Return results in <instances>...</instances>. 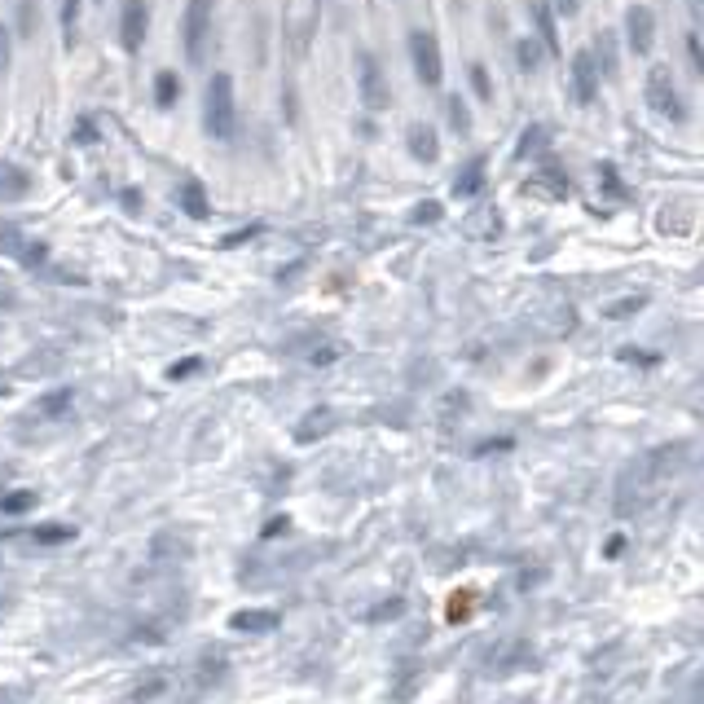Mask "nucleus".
Here are the masks:
<instances>
[{"label":"nucleus","instance_id":"6ab92c4d","mask_svg":"<svg viewBox=\"0 0 704 704\" xmlns=\"http://www.w3.org/2000/svg\"><path fill=\"white\" fill-rule=\"evenodd\" d=\"M449 124H454L458 132H467V124H471V119H467V106H462V97H449Z\"/></svg>","mask_w":704,"mask_h":704},{"label":"nucleus","instance_id":"a211bd4d","mask_svg":"<svg viewBox=\"0 0 704 704\" xmlns=\"http://www.w3.org/2000/svg\"><path fill=\"white\" fill-rule=\"evenodd\" d=\"M75 18H80V0H62V31H66V40L75 36Z\"/></svg>","mask_w":704,"mask_h":704},{"label":"nucleus","instance_id":"aec40b11","mask_svg":"<svg viewBox=\"0 0 704 704\" xmlns=\"http://www.w3.org/2000/svg\"><path fill=\"white\" fill-rule=\"evenodd\" d=\"M9 62H14V40H9V31L0 27V80H5V71H9Z\"/></svg>","mask_w":704,"mask_h":704},{"label":"nucleus","instance_id":"6e6552de","mask_svg":"<svg viewBox=\"0 0 704 704\" xmlns=\"http://www.w3.org/2000/svg\"><path fill=\"white\" fill-rule=\"evenodd\" d=\"M31 194V172L18 168V163H0V203H18V198Z\"/></svg>","mask_w":704,"mask_h":704},{"label":"nucleus","instance_id":"423d86ee","mask_svg":"<svg viewBox=\"0 0 704 704\" xmlns=\"http://www.w3.org/2000/svg\"><path fill=\"white\" fill-rule=\"evenodd\" d=\"M599 84H603V75H599V66H594V53L590 49L572 53V97H577V102H594V97H599Z\"/></svg>","mask_w":704,"mask_h":704},{"label":"nucleus","instance_id":"f03ea898","mask_svg":"<svg viewBox=\"0 0 704 704\" xmlns=\"http://www.w3.org/2000/svg\"><path fill=\"white\" fill-rule=\"evenodd\" d=\"M212 9H216V0H190V5H185V58H190V62L207 58V40H212Z\"/></svg>","mask_w":704,"mask_h":704},{"label":"nucleus","instance_id":"4be33fe9","mask_svg":"<svg viewBox=\"0 0 704 704\" xmlns=\"http://www.w3.org/2000/svg\"><path fill=\"white\" fill-rule=\"evenodd\" d=\"M414 220H418V225H432V220H440V203H418Z\"/></svg>","mask_w":704,"mask_h":704},{"label":"nucleus","instance_id":"f257e3e1","mask_svg":"<svg viewBox=\"0 0 704 704\" xmlns=\"http://www.w3.org/2000/svg\"><path fill=\"white\" fill-rule=\"evenodd\" d=\"M234 124H238V115H234V80H229L225 71H216L212 84H207V93H203V128H207V137L225 141V137H234Z\"/></svg>","mask_w":704,"mask_h":704},{"label":"nucleus","instance_id":"1a4fd4ad","mask_svg":"<svg viewBox=\"0 0 704 704\" xmlns=\"http://www.w3.org/2000/svg\"><path fill=\"white\" fill-rule=\"evenodd\" d=\"M405 141H410V154L418 163H436L440 159V146H436V132L427 124H410V132H405Z\"/></svg>","mask_w":704,"mask_h":704},{"label":"nucleus","instance_id":"4468645a","mask_svg":"<svg viewBox=\"0 0 704 704\" xmlns=\"http://www.w3.org/2000/svg\"><path fill=\"white\" fill-rule=\"evenodd\" d=\"M515 58H520V71H537V66H542V40L524 36L515 44Z\"/></svg>","mask_w":704,"mask_h":704},{"label":"nucleus","instance_id":"ddd939ff","mask_svg":"<svg viewBox=\"0 0 704 704\" xmlns=\"http://www.w3.org/2000/svg\"><path fill=\"white\" fill-rule=\"evenodd\" d=\"M181 207L190 212L194 220H207V194H203V185L198 181H185L181 185Z\"/></svg>","mask_w":704,"mask_h":704},{"label":"nucleus","instance_id":"0eeeda50","mask_svg":"<svg viewBox=\"0 0 704 704\" xmlns=\"http://www.w3.org/2000/svg\"><path fill=\"white\" fill-rule=\"evenodd\" d=\"M625 36H630V49L634 53L652 49V44H656V18H652V9L634 5L630 14H625Z\"/></svg>","mask_w":704,"mask_h":704},{"label":"nucleus","instance_id":"dca6fc26","mask_svg":"<svg viewBox=\"0 0 704 704\" xmlns=\"http://www.w3.org/2000/svg\"><path fill=\"white\" fill-rule=\"evenodd\" d=\"M176 84H181V80H176L172 71H163V75H159V88H154V97H159V106H172V102H176Z\"/></svg>","mask_w":704,"mask_h":704},{"label":"nucleus","instance_id":"7ed1b4c3","mask_svg":"<svg viewBox=\"0 0 704 704\" xmlns=\"http://www.w3.org/2000/svg\"><path fill=\"white\" fill-rule=\"evenodd\" d=\"M647 106L656 110L660 119H687V106H682L678 88H674V75L665 71V66H652V75H647Z\"/></svg>","mask_w":704,"mask_h":704},{"label":"nucleus","instance_id":"39448f33","mask_svg":"<svg viewBox=\"0 0 704 704\" xmlns=\"http://www.w3.org/2000/svg\"><path fill=\"white\" fill-rule=\"evenodd\" d=\"M146 31H150V9L146 0H124V14H119V44L128 53H137L146 44Z\"/></svg>","mask_w":704,"mask_h":704},{"label":"nucleus","instance_id":"9d476101","mask_svg":"<svg viewBox=\"0 0 704 704\" xmlns=\"http://www.w3.org/2000/svg\"><path fill=\"white\" fill-rule=\"evenodd\" d=\"M361 88H366V102H370L374 110L388 106V93H383V80H379V66H374L370 53L361 58Z\"/></svg>","mask_w":704,"mask_h":704},{"label":"nucleus","instance_id":"20e7f679","mask_svg":"<svg viewBox=\"0 0 704 704\" xmlns=\"http://www.w3.org/2000/svg\"><path fill=\"white\" fill-rule=\"evenodd\" d=\"M410 53H414L418 84H423V88H440V80H445V62H440V44H436L432 31H414V36H410Z\"/></svg>","mask_w":704,"mask_h":704},{"label":"nucleus","instance_id":"9b49d317","mask_svg":"<svg viewBox=\"0 0 704 704\" xmlns=\"http://www.w3.org/2000/svg\"><path fill=\"white\" fill-rule=\"evenodd\" d=\"M484 185V159H471L467 168L454 176V198H476Z\"/></svg>","mask_w":704,"mask_h":704},{"label":"nucleus","instance_id":"f8f14e48","mask_svg":"<svg viewBox=\"0 0 704 704\" xmlns=\"http://www.w3.org/2000/svg\"><path fill=\"white\" fill-rule=\"evenodd\" d=\"M476 608H480L476 590H454V594H449V603H445V616H449V621H471Z\"/></svg>","mask_w":704,"mask_h":704},{"label":"nucleus","instance_id":"412c9836","mask_svg":"<svg viewBox=\"0 0 704 704\" xmlns=\"http://www.w3.org/2000/svg\"><path fill=\"white\" fill-rule=\"evenodd\" d=\"M471 84H476L480 97H493V84H489V71H484V66H471Z\"/></svg>","mask_w":704,"mask_h":704},{"label":"nucleus","instance_id":"f3484780","mask_svg":"<svg viewBox=\"0 0 704 704\" xmlns=\"http://www.w3.org/2000/svg\"><path fill=\"white\" fill-rule=\"evenodd\" d=\"M687 53H691V71L704 75V44H700V31H691V36H687Z\"/></svg>","mask_w":704,"mask_h":704},{"label":"nucleus","instance_id":"2eb2a0df","mask_svg":"<svg viewBox=\"0 0 704 704\" xmlns=\"http://www.w3.org/2000/svg\"><path fill=\"white\" fill-rule=\"evenodd\" d=\"M546 141H550V128L537 124V128H528L524 137H520V150H515V154H520V159H528V154H542Z\"/></svg>","mask_w":704,"mask_h":704},{"label":"nucleus","instance_id":"b1692460","mask_svg":"<svg viewBox=\"0 0 704 704\" xmlns=\"http://www.w3.org/2000/svg\"><path fill=\"white\" fill-rule=\"evenodd\" d=\"M687 5H691V22H700V14H704V5H700V0H687Z\"/></svg>","mask_w":704,"mask_h":704},{"label":"nucleus","instance_id":"5701e85b","mask_svg":"<svg viewBox=\"0 0 704 704\" xmlns=\"http://www.w3.org/2000/svg\"><path fill=\"white\" fill-rule=\"evenodd\" d=\"M555 14L559 18H577L581 14V0H555Z\"/></svg>","mask_w":704,"mask_h":704}]
</instances>
